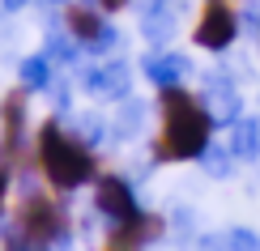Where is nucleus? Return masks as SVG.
Wrapping results in <instances>:
<instances>
[{"instance_id": "nucleus-1", "label": "nucleus", "mask_w": 260, "mask_h": 251, "mask_svg": "<svg viewBox=\"0 0 260 251\" xmlns=\"http://www.w3.org/2000/svg\"><path fill=\"white\" fill-rule=\"evenodd\" d=\"M209 128L213 119L209 111L188 98L183 90H167V102H162V158H201L209 149Z\"/></svg>"}, {"instance_id": "nucleus-2", "label": "nucleus", "mask_w": 260, "mask_h": 251, "mask_svg": "<svg viewBox=\"0 0 260 251\" xmlns=\"http://www.w3.org/2000/svg\"><path fill=\"white\" fill-rule=\"evenodd\" d=\"M39 162H43V174H47L60 192L81 188L94 174V158H90V149H85V140L69 136L60 124H47L39 132Z\"/></svg>"}, {"instance_id": "nucleus-3", "label": "nucleus", "mask_w": 260, "mask_h": 251, "mask_svg": "<svg viewBox=\"0 0 260 251\" xmlns=\"http://www.w3.org/2000/svg\"><path fill=\"white\" fill-rule=\"evenodd\" d=\"M235 34H239V17L231 13V5L226 0H209L197 21V43L205 51H226L235 43Z\"/></svg>"}, {"instance_id": "nucleus-4", "label": "nucleus", "mask_w": 260, "mask_h": 251, "mask_svg": "<svg viewBox=\"0 0 260 251\" xmlns=\"http://www.w3.org/2000/svg\"><path fill=\"white\" fill-rule=\"evenodd\" d=\"M94 204H99V213H103L107 222L115 226V230L141 217L133 188H128L124 179H115V174H107V179H99V188H94Z\"/></svg>"}, {"instance_id": "nucleus-5", "label": "nucleus", "mask_w": 260, "mask_h": 251, "mask_svg": "<svg viewBox=\"0 0 260 251\" xmlns=\"http://www.w3.org/2000/svg\"><path fill=\"white\" fill-rule=\"evenodd\" d=\"M85 90L94 98H124L128 94V64L115 60V64H103V68L85 73Z\"/></svg>"}, {"instance_id": "nucleus-6", "label": "nucleus", "mask_w": 260, "mask_h": 251, "mask_svg": "<svg viewBox=\"0 0 260 251\" xmlns=\"http://www.w3.org/2000/svg\"><path fill=\"white\" fill-rule=\"evenodd\" d=\"M145 77L162 85V90H179V81L188 77V60L175 56V51H162V56H149L145 60Z\"/></svg>"}, {"instance_id": "nucleus-7", "label": "nucleus", "mask_w": 260, "mask_h": 251, "mask_svg": "<svg viewBox=\"0 0 260 251\" xmlns=\"http://www.w3.org/2000/svg\"><path fill=\"white\" fill-rule=\"evenodd\" d=\"M231 154L243 158V162L260 158V124H256V119H239V124H235V132H231Z\"/></svg>"}, {"instance_id": "nucleus-8", "label": "nucleus", "mask_w": 260, "mask_h": 251, "mask_svg": "<svg viewBox=\"0 0 260 251\" xmlns=\"http://www.w3.org/2000/svg\"><path fill=\"white\" fill-rule=\"evenodd\" d=\"M69 30H73L77 39L94 43V39H99V34H103L107 26H103V17L94 13V9H81V5H73V9H69Z\"/></svg>"}, {"instance_id": "nucleus-9", "label": "nucleus", "mask_w": 260, "mask_h": 251, "mask_svg": "<svg viewBox=\"0 0 260 251\" xmlns=\"http://www.w3.org/2000/svg\"><path fill=\"white\" fill-rule=\"evenodd\" d=\"M21 85H26V90H47V85H51V64H47V56L21 60Z\"/></svg>"}, {"instance_id": "nucleus-10", "label": "nucleus", "mask_w": 260, "mask_h": 251, "mask_svg": "<svg viewBox=\"0 0 260 251\" xmlns=\"http://www.w3.org/2000/svg\"><path fill=\"white\" fill-rule=\"evenodd\" d=\"M231 149H218V145H209V149H205V154H201V162H205V166H209V174H218V179H226V174H231Z\"/></svg>"}, {"instance_id": "nucleus-11", "label": "nucleus", "mask_w": 260, "mask_h": 251, "mask_svg": "<svg viewBox=\"0 0 260 251\" xmlns=\"http://www.w3.org/2000/svg\"><path fill=\"white\" fill-rule=\"evenodd\" d=\"M226 243H231V251H260V234L247 230V226H235V230L226 234Z\"/></svg>"}, {"instance_id": "nucleus-12", "label": "nucleus", "mask_w": 260, "mask_h": 251, "mask_svg": "<svg viewBox=\"0 0 260 251\" xmlns=\"http://www.w3.org/2000/svg\"><path fill=\"white\" fill-rule=\"evenodd\" d=\"M5 251H43V247H39L35 238H30V234H26V230L17 226V230H13V234L5 238Z\"/></svg>"}, {"instance_id": "nucleus-13", "label": "nucleus", "mask_w": 260, "mask_h": 251, "mask_svg": "<svg viewBox=\"0 0 260 251\" xmlns=\"http://www.w3.org/2000/svg\"><path fill=\"white\" fill-rule=\"evenodd\" d=\"M133 128H141V102H128V106H124V119H120V136H128Z\"/></svg>"}, {"instance_id": "nucleus-14", "label": "nucleus", "mask_w": 260, "mask_h": 251, "mask_svg": "<svg viewBox=\"0 0 260 251\" xmlns=\"http://www.w3.org/2000/svg\"><path fill=\"white\" fill-rule=\"evenodd\" d=\"M201 251H231V243L218 238V234H209V238H201Z\"/></svg>"}, {"instance_id": "nucleus-15", "label": "nucleus", "mask_w": 260, "mask_h": 251, "mask_svg": "<svg viewBox=\"0 0 260 251\" xmlns=\"http://www.w3.org/2000/svg\"><path fill=\"white\" fill-rule=\"evenodd\" d=\"M5 192H9V174L0 170V204H5Z\"/></svg>"}, {"instance_id": "nucleus-16", "label": "nucleus", "mask_w": 260, "mask_h": 251, "mask_svg": "<svg viewBox=\"0 0 260 251\" xmlns=\"http://www.w3.org/2000/svg\"><path fill=\"white\" fill-rule=\"evenodd\" d=\"M107 251H141V247H124V243H111Z\"/></svg>"}, {"instance_id": "nucleus-17", "label": "nucleus", "mask_w": 260, "mask_h": 251, "mask_svg": "<svg viewBox=\"0 0 260 251\" xmlns=\"http://www.w3.org/2000/svg\"><path fill=\"white\" fill-rule=\"evenodd\" d=\"M120 5H128V0H103V9H120Z\"/></svg>"}]
</instances>
